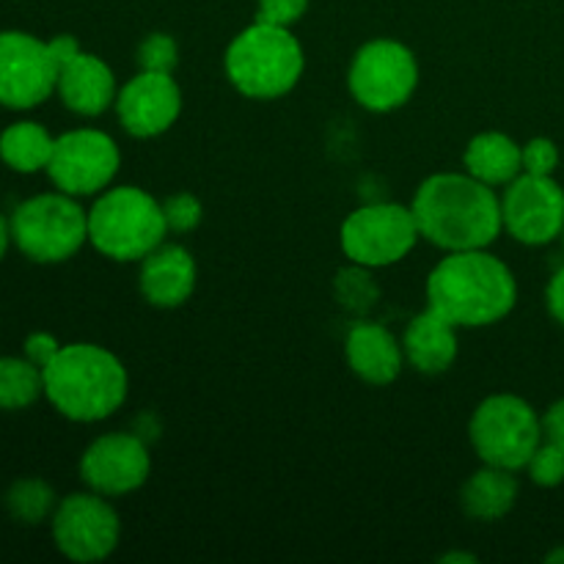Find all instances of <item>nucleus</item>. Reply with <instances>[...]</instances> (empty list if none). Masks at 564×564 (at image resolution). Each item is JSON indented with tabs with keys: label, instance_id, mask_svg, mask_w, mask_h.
<instances>
[{
	"label": "nucleus",
	"instance_id": "1",
	"mask_svg": "<svg viewBox=\"0 0 564 564\" xmlns=\"http://www.w3.org/2000/svg\"><path fill=\"white\" fill-rule=\"evenodd\" d=\"M422 240L441 251L488 248L505 231L501 196L468 171H441L419 185L411 202Z\"/></svg>",
	"mask_w": 564,
	"mask_h": 564
},
{
	"label": "nucleus",
	"instance_id": "2",
	"mask_svg": "<svg viewBox=\"0 0 564 564\" xmlns=\"http://www.w3.org/2000/svg\"><path fill=\"white\" fill-rule=\"evenodd\" d=\"M427 306L457 328L501 323L518 303L512 270L488 248L449 251L427 275Z\"/></svg>",
	"mask_w": 564,
	"mask_h": 564
},
{
	"label": "nucleus",
	"instance_id": "3",
	"mask_svg": "<svg viewBox=\"0 0 564 564\" xmlns=\"http://www.w3.org/2000/svg\"><path fill=\"white\" fill-rule=\"evenodd\" d=\"M42 372L44 397L69 422L94 424L113 416L130 391L124 364L105 347L86 341L61 347Z\"/></svg>",
	"mask_w": 564,
	"mask_h": 564
},
{
	"label": "nucleus",
	"instance_id": "4",
	"mask_svg": "<svg viewBox=\"0 0 564 564\" xmlns=\"http://www.w3.org/2000/svg\"><path fill=\"white\" fill-rule=\"evenodd\" d=\"M306 55L295 33L284 25L257 20L237 33L224 55L231 86L248 99H279L303 77Z\"/></svg>",
	"mask_w": 564,
	"mask_h": 564
},
{
	"label": "nucleus",
	"instance_id": "5",
	"mask_svg": "<svg viewBox=\"0 0 564 564\" xmlns=\"http://www.w3.org/2000/svg\"><path fill=\"white\" fill-rule=\"evenodd\" d=\"M165 237L163 202L143 187H108L88 209V242L113 262H141Z\"/></svg>",
	"mask_w": 564,
	"mask_h": 564
},
{
	"label": "nucleus",
	"instance_id": "6",
	"mask_svg": "<svg viewBox=\"0 0 564 564\" xmlns=\"http://www.w3.org/2000/svg\"><path fill=\"white\" fill-rule=\"evenodd\" d=\"M468 438L485 466L523 471L543 444V416L518 394H494L477 405Z\"/></svg>",
	"mask_w": 564,
	"mask_h": 564
},
{
	"label": "nucleus",
	"instance_id": "7",
	"mask_svg": "<svg viewBox=\"0 0 564 564\" xmlns=\"http://www.w3.org/2000/svg\"><path fill=\"white\" fill-rule=\"evenodd\" d=\"M11 240L31 262L58 264L88 242V213L69 193H42L11 213Z\"/></svg>",
	"mask_w": 564,
	"mask_h": 564
},
{
	"label": "nucleus",
	"instance_id": "8",
	"mask_svg": "<svg viewBox=\"0 0 564 564\" xmlns=\"http://www.w3.org/2000/svg\"><path fill=\"white\" fill-rule=\"evenodd\" d=\"M419 86V61L397 39H372L352 55L347 88L361 108L389 113L402 108Z\"/></svg>",
	"mask_w": 564,
	"mask_h": 564
},
{
	"label": "nucleus",
	"instance_id": "9",
	"mask_svg": "<svg viewBox=\"0 0 564 564\" xmlns=\"http://www.w3.org/2000/svg\"><path fill=\"white\" fill-rule=\"evenodd\" d=\"M422 240L411 207L391 202L364 204L345 218L339 246L350 262L364 268H389L402 262Z\"/></svg>",
	"mask_w": 564,
	"mask_h": 564
},
{
	"label": "nucleus",
	"instance_id": "10",
	"mask_svg": "<svg viewBox=\"0 0 564 564\" xmlns=\"http://www.w3.org/2000/svg\"><path fill=\"white\" fill-rule=\"evenodd\" d=\"M53 543L72 562H102L116 551L121 538L119 512L94 490L72 494L58 501L53 518Z\"/></svg>",
	"mask_w": 564,
	"mask_h": 564
},
{
	"label": "nucleus",
	"instance_id": "11",
	"mask_svg": "<svg viewBox=\"0 0 564 564\" xmlns=\"http://www.w3.org/2000/svg\"><path fill=\"white\" fill-rule=\"evenodd\" d=\"M121 165L119 147L102 130H69L55 138L47 176L61 193L83 198L108 191Z\"/></svg>",
	"mask_w": 564,
	"mask_h": 564
},
{
	"label": "nucleus",
	"instance_id": "12",
	"mask_svg": "<svg viewBox=\"0 0 564 564\" xmlns=\"http://www.w3.org/2000/svg\"><path fill=\"white\" fill-rule=\"evenodd\" d=\"M58 86V66L47 42L25 31H0V105L31 110Z\"/></svg>",
	"mask_w": 564,
	"mask_h": 564
},
{
	"label": "nucleus",
	"instance_id": "13",
	"mask_svg": "<svg viewBox=\"0 0 564 564\" xmlns=\"http://www.w3.org/2000/svg\"><path fill=\"white\" fill-rule=\"evenodd\" d=\"M505 231L523 246H549L564 231V187L554 176L521 174L501 193Z\"/></svg>",
	"mask_w": 564,
	"mask_h": 564
},
{
	"label": "nucleus",
	"instance_id": "14",
	"mask_svg": "<svg viewBox=\"0 0 564 564\" xmlns=\"http://www.w3.org/2000/svg\"><path fill=\"white\" fill-rule=\"evenodd\" d=\"M152 474V455L138 433H108L88 444L80 457V479L99 496L135 494Z\"/></svg>",
	"mask_w": 564,
	"mask_h": 564
},
{
	"label": "nucleus",
	"instance_id": "15",
	"mask_svg": "<svg viewBox=\"0 0 564 564\" xmlns=\"http://www.w3.org/2000/svg\"><path fill=\"white\" fill-rule=\"evenodd\" d=\"M116 116L132 138H158L176 124L182 91L171 72L141 69L116 94Z\"/></svg>",
	"mask_w": 564,
	"mask_h": 564
},
{
	"label": "nucleus",
	"instance_id": "16",
	"mask_svg": "<svg viewBox=\"0 0 564 564\" xmlns=\"http://www.w3.org/2000/svg\"><path fill=\"white\" fill-rule=\"evenodd\" d=\"M198 268L193 253L180 242H160L149 257L141 259V286L143 301L158 308H176L191 301L196 292Z\"/></svg>",
	"mask_w": 564,
	"mask_h": 564
},
{
	"label": "nucleus",
	"instance_id": "17",
	"mask_svg": "<svg viewBox=\"0 0 564 564\" xmlns=\"http://www.w3.org/2000/svg\"><path fill=\"white\" fill-rule=\"evenodd\" d=\"M345 358L352 372L369 386H389L400 378L405 350L386 325L361 319L345 339Z\"/></svg>",
	"mask_w": 564,
	"mask_h": 564
},
{
	"label": "nucleus",
	"instance_id": "18",
	"mask_svg": "<svg viewBox=\"0 0 564 564\" xmlns=\"http://www.w3.org/2000/svg\"><path fill=\"white\" fill-rule=\"evenodd\" d=\"M55 94L61 102L77 116H102L116 105V75L99 55L77 53L64 69L58 72Z\"/></svg>",
	"mask_w": 564,
	"mask_h": 564
},
{
	"label": "nucleus",
	"instance_id": "19",
	"mask_svg": "<svg viewBox=\"0 0 564 564\" xmlns=\"http://www.w3.org/2000/svg\"><path fill=\"white\" fill-rule=\"evenodd\" d=\"M457 325L449 323L444 314L435 308H424L422 314L408 323L405 334H402V350H405V361L422 375H441L455 364L457 350Z\"/></svg>",
	"mask_w": 564,
	"mask_h": 564
},
{
	"label": "nucleus",
	"instance_id": "20",
	"mask_svg": "<svg viewBox=\"0 0 564 564\" xmlns=\"http://www.w3.org/2000/svg\"><path fill=\"white\" fill-rule=\"evenodd\" d=\"M463 165L471 176L490 187H507L512 180L523 174L521 143L505 132H479L468 141Z\"/></svg>",
	"mask_w": 564,
	"mask_h": 564
},
{
	"label": "nucleus",
	"instance_id": "21",
	"mask_svg": "<svg viewBox=\"0 0 564 564\" xmlns=\"http://www.w3.org/2000/svg\"><path fill=\"white\" fill-rule=\"evenodd\" d=\"M518 494H521V485H518L516 471L482 466L460 488V505L466 516L474 518V521L494 523L510 516L518 501Z\"/></svg>",
	"mask_w": 564,
	"mask_h": 564
},
{
	"label": "nucleus",
	"instance_id": "22",
	"mask_svg": "<svg viewBox=\"0 0 564 564\" xmlns=\"http://www.w3.org/2000/svg\"><path fill=\"white\" fill-rule=\"evenodd\" d=\"M55 138L39 121H14L0 132V160L17 174L47 171Z\"/></svg>",
	"mask_w": 564,
	"mask_h": 564
},
{
	"label": "nucleus",
	"instance_id": "23",
	"mask_svg": "<svg viewBox=\"0 0 564 564\" xmlns=\"http://www.w3.org/2000/svg\"><path fill=\"white\" fill-rule=\"evenodd\" d=\"M44 394V372L22 358H0V408L25 411Z\"/></svg>",
	"mask_w": 564,
	"mask_h": 564
},
{
	"label": "nucleus",
	"instance_id": "24",
	"mask_svg": "<svg viewBox=\"0 0 564 564\" xmlns=\"http://www.w3.org/2000/svg\"><path fill=\"white\" fill-rule=\"evenodd\" d=\"M55 507H58V496H55L53 485L39 477L17 479L6 490V510L17 523H25V527H39V523L50 521Z\"/></svg>",
	"mask_w": 564,
	"mask_h": 564
},
{
	"label": "nucleus",
	"instance_id": "25",
	"mask_svg": "<svg viewBox=\"0 0 564 564\" xmlns=\"http://www.w3.org/2000/svg\"><path fill=\"white\" fill-rule=\"evenodd\" d=\"M334 295L341 308L352 314H367L372 312L375 303L380 301V286L375 281L372 268L350 262L341 268L334 279Z\"/></svg>",
	"mask_w": 564,
	"mask_h": 564
},
{
	"label": "nucleus",
	"instance_id": "26",
	"mask_svg": "<svg viewBox=\"0 0 564 564\" xmlns=\"http://www.w3.org/2000/svg\"><path fill=\"white\" fill-rule=\"evenodd\" d=\"M176 64H180V47H176L174 36L169 33H149L141 44H138V66L147 72H171L174 75Z\"/></svg>",
	"mask_w": 564,
	"mask_h": 564
},
{
	"label": "nucleus",
	"instance_id": "27",
	"mask_svg": "<svg viewBox=\"0 0 564 564\" xmlns=\"http://www.w3.org/2000/svg\"><path fill=\"white\" fill-rule=\"evenodd\" d=\"M523 471H527L529 479H532L534 485H540V488H560L564 482V449L543 441Z\"/></svg>",
	"mask_w": 564,
	"mask_h": 564
},
{
	"label": "nucleus",
	"instance_id": "28",
	"mask_svg": "<svg viewBox=\"0 0 564 564\" xmlns=\"http://www.w3.org/2000/svg\"><path fill=\"white\" fill-rule=\"evenodd\" d=\"M163 215L169 224V235H191L202 224L204 207L193 193H176L163 202Z\"/></svg>",
	"mask_w": 564,
	"mask_h": 564
},
{
	"label": "nucleus",
	"instance_id": "29",
	"mask_svg": "<svg viewBox=\"0 0 564 564\" xmlns=\"http://www.w3.org/2000/svg\"><path fill=\"white\" fill-rule=\"evenodd\" d=\"M523 154V174L534 176H554L560 169V147L551 138H532V141L521 143Z\"/></svg>",
	"mask_w": 564,
	"mask_h": 564
},
{
	"label": "nucleus",
	"instance_id": "30",
	"mask_svg": "<svg viewBox=\"0 0 564 564\" xmlns=\"http://www.w3.org/2000/svg\"><path fill=\"white\" fill-rule=\"evenodd\" d=\"M259 17L262 22H273V25L292 28L308 9V0H257Z\"/></svg>",
	"mask_w": 564,
	"mask_h": 564
},
{
	"label": "nucleus",
	"instance_id": "31",
	"mask_svg": "<svg viewBox=\"0 0 564 564\" xmlns=\"http://www.w3.org/2000/svg\"><path fill=\"white\" fill-rule=\"evenodd\" d=\"M61 341L55 339L53 334H44V330H36V334H31L25 339V358L31 364H36L39 369L47 367L50 361H53L55 356L61 352Z\"/></svg>",
	"mask_w": 564,
	"mask_h": 564
},
{
	"label": "nucleus",
	"instance_id": "32",
	"mask_svg": "<svg viewBox=\"0 0 564 564\" xmlns=\"http://www.w3.org/2000/svg\"><path fill=\"white\" fill-rule=\"evenodd\" d=\"M543 441L564 449V397L543 413Z\"/></svg>",
	"mask_w": 564,
	"mask_h": 564
},
{
	"label": "nucleus",
	"instance_id": "33",
	"mask_svg": "<svg viewBox=\"0 0 564 564\" xmlns=\"http://www.w3.org/2000/svg\"><path fill=\"white\" fill-rule=\"evenodd\" d=\"M545 306H549L551 317L564 328V264L551 275L549 286H545Z\"/></svg>",
	"mask_w": 564,
	"mask_h": 564
},
{
	"label": "nucleus",
	"instance_id": "34",
	"mask_svg": "<svg viewBox=\"0 0 564 564\" xmlns=\"http://www.w3.org/2000/svg\"><path fill=\"white\" fill-rule=\"evenodd\" d=\"M47 50H50V55H53V61H55V66H58V72L64 69V66L69 64V61L75 58L77 53H83L80 42H77L75 36H69V33H58V36L50 39Z\"/></svg>",
	"mask_w": 564,
	"mask_h": 564
},
{
	"label": "nucleus",
	"instance_id": "35",
	"mask_svg": "<svg viewBox=\"0 0 564 564\" xmlns=\"http://www.w3.org/2000/svg\"><path fill=\"white\" fill-rule=\"evenodd\" d=\"M9 242H14L11 240V220L6 215H0V259L9 251Z\"/></svg>",
	"mask_w": 564,
	"mask_h": 564
},
{
	"label": "nucleus",
	"instance_id": "36",
	"mask_svg": "<svg viewBox=\"0 0 564 564\" xmlns=\"http://www.w3.org/2000/svg\"><path fill=\"white\" fill-rule=\"evenodd\" d=\"M441 562H444V564H474V562H477V556L463 554V551H452V554L441 556Z\"/></svg>",
	"mask_w": 564,
	"mask_h": 564
},
{
	"label": "nucleus",
	"instance_id": "37",
	"mask_svg": "<svg viewBox=\"0 0 564 564\" xmlns=\"http://www.w3.org/2000/svg\"><path fill=\"white\" fill-rule=\"evenodd\" d=\"M545 562H551V564H564V545H556V549L551 551L549 556H545Z\"/></svg>",
	"mask_w": 564,
	"mask_h": 564
},
{
	"label": "nucleus",
	"instance_id": "38",
	"mask_svg": "<svg viewBox=\"0 0 564 564\" xmlns=\"http://www.w3.org/2000/svg\"><path fill=\"white\" fill-rule=\"evenodd\" d=\"M560 240H562V246H564V231H562V237H560Z\"/></svg>",
	"mask_w": 564,
	"mask_h": 564
}]
</instances>
